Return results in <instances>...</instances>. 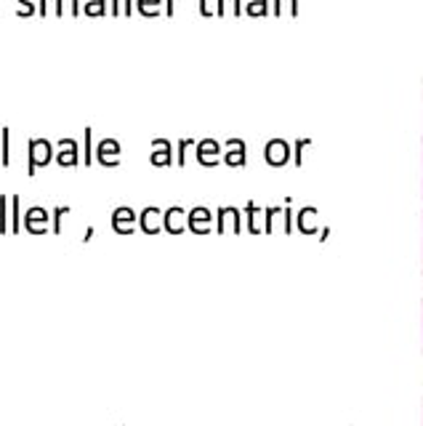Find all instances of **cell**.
Returning <instances> with one entry per match:
<instances>
[{
  "label": "cell",
  "instance_id": "1",
  "mask_svg": "<svg viewBox=\"0 0 423 426\" xmlns=\"http://www.w3.org/2000/svg\"><path fill=\"white\" fill-rule=\"evenodd\" d=\"M54 157V149L46 139H32L29 142V174L38 171V165H46Z\"/></svg>",
  "mask_w": 423,
  "mask_h": 426
},
{
  "label": "cell",
  "instance_id": "2",
  "mask_svg": "<svg viewBox=\"0 0 423 426\" xmlns=\"http://www.w3.org/2000/svg\"><path fill=\"white\" fill-rule=\"evenodd\" d=\"M99 155V163L104 165H117V157H120V144H117L115 139H104L96 149Z\"/></svg>",
  "mask_w": 423,
  "mask_h": 426
},
{
  "label": "cell",
  "instance_id": "3",
  "mask_svg": "<svg viewBox=\"0 0 423 426\" xmlns=\"http://www.w3.org/2000/svg\"><path fill=\"white\" fill-rule=\"evenodd\" d=\"M136 222V213L131 211V208H117L115 216H112V224H115V229L120 234H128L131 232V227H134Z\"/></svg>",
  "mask_w": 423,
  "mask_h": 426
},
{
  "label": "cell",
  "instance_id": "4",
  "mask_svg": "<svg viewBox=\"0 0 423 426\" xmlns=\"http://www.w3.org/2000/svg\"><path fill=\"white\" fill-rule=\"evenodd\" d=\"M59 163L61 165H72L77 163V144L72 139H64V142H59Z\"/></svg>",
  "mask_w": 423,
  "mask_h": 426
},
{
  "label": "cell",
  "instance_id": "5",
  "mask_svg": "<svg viewBox=\"0 0 423 426\" xmlns=\"http://www.w3.org/2000/svg\"><path fill=\"white\" fill-rule=\"evenodd\" d=\"M46 222H49V213L43 211V208H32V211L27 213V227L29 232H43V227H46Z\"/></svg>",
  "mask_w": 423,
  "mask_h": 426
},
{
  "label": "cell",
  "instance_id": "6",
  "mask_svg": "<svg viewBox=\"0 0 423 426\" xmlns=\"http://www.w3.org/2000/svg\"><path fill=\"white\" fill-rule=\"evenodd\" d=\"M141 229H144L146 234H154L160 229V211H157V208H146V211L141 213Z\"/></svg>",
  "mask_w": 423,
  "mask_h": 426
},
{
  "label": "cell",
  "instance_id": "7",
  "mask_svg": "<svg viewBox=\"0 0 423 426\" xmlns=\"http://www.w3.org/2000/svg\"><path fill=\"white\" fill-rule=\"evenodd\" d=\"M154 165L171 163V144L168 142H154V155H152Z\"/></svg>",
  "mask_w": 423,
  "mask_h": 426
},
{
  "label": "cell",
  "instance_id": "8",
  "mask_svg": "<svg viewBox=\"0 0 423 426\" xmlns=\"http://www.w3.org/2000/svg\"><path fill=\"white\" fill-rule=\"evenodd\" d=\"M181 208H171V211L165 213V227L171 229V232H179L181 229Z\"/></svg>",
  "mask_w": 423,
  "mask_h": 426
},
{
  "label": "cell",
  "instance_id": "9",
  "mask_svg": "<svg viewBox=\"0 0 423 426\" xmlns=\"http://www.w3.org/2000/svg\"><path fill=\"white\" fill-rule=\"evenodd\" d=\"M157 3H160V0H139V9H141V14H154V11H157Z\"/></svg>",
  "mask_w": 423,
  "mask_h": 426
},
{
  "label": "cell",
  "instance_id": "10",
  "mask_svg": "<svg viewBox=\"0 0 423 426\" xmlns=\"http://www.w3.org/2000/svg\"><path fill=\"white\" fill-rule=\"evenodd\" d=\"M3 144L9 147V131H3ZM3 163H9V149H3Z\"/></svg>",
  "mask_w": 423,
  "mask_h": 426
},
{
  "label": "cell",
  "instance_id": "11",
  "mask_svg": "<svg viewBox=\"0 0 423 426\" xmlns=\"http://www.w3.org/2000/svg\"><path fill=\"white\" fill-rule=\"evenodd\" d=\"M128 11H131V0H125V14H128Z\"/></svg>",
  "mask_w": 423,
  "mask_h": 426
}]
</instances>
